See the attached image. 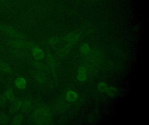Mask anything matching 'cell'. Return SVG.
<instances>
[{"label": "cell", "instance_id": "cell-1", "mask_svg": "<svg viewBox=\"0 0 149 125\" xmlns=\"http://www.w3.org/2000/svg\"><path fill=\"white\" fill-rule=\"evenodd\" d=\"M0 29L1 30L4 31L7 34H9L13 36H17V37H22L23 38V36L22 35H21L19 32L16 31L15 30L11 28V27H7V26H5V25H0Z\"/></svg>", "mask_w": 149, "mask_h": 125}, {"label": "cell", "instance_id": "cell-2", "mask_svg": "<svg viewBox=\"0 0 149 125\" xmlns=\"http://www.w3.org/2000/svg\"><path fill=\"white\" fill-rule=\"evenodd\" d=\"M87 73L86 68L84 67H79L77 72V79L79 81L83 82L87 80Z\"/></svg>", "mask_w": 149, "mask_h": 125}, {"label": "cell", "instance_id": "cell-3", "mask_svg": "<svg viewBox=\"0 0 149 125\" xmlns=\"http://www.w3.org/2000/svg\"><path fill=\"white\" fill-rule=\"evenodd\" d=\"M32 53L34 57L37 60H42L44 57V52L40 48L37 47L34 48L32 50Z\"/></svg>", "mask_w": 149, "mask_h": 125}, {"label": "cell", "instance_id": "cell-4", "mask_svg": "<svg viewBox=\"0 0 149 125\" xmlns=\"http://www.w3.org/2000/svg\"><path fill=\"white\" fill-rule=\"evenodd\" d=\"M78 94L74 91H68L66 94V99L70 102H74L78 99Z\"/></svg>", "mask_w": 149, "mask_h": 125}, {"label": "cell", "instance_id": "cell-5", "mask_svg": "<svg viewBox=\"0 0 149 125\" xmlns=\"http://www.w3.org/2000/svg\"><path fill=\"white\" fill-rule=\"evenodd\" d=\"M15 85L18 88L23 89L26 86V81L24 78L19 77L16 79L15 81Z\"/></svg>", "mask_w": 149, "mask_h": 125}, {"label": "cell", "instance_id": "cell-6", "mask_svg": "<svg viewBox=\"0 0 149 125\" xmlns=\"http://www.w3.org/2000/svg\"><path fill=\"white\" fill-rule=\"evenodd\" d=\"M105 93L111 96H115L118 93V90L116 88L108 86Z\"/></svg>", "mask_w": 149, "mask_h": 125}, {"label": "cell", "instance_id": "cell-7", "mask_svg": "<svg viewBox=\"0 0 149 125\" xmlns=\"http://www.w3.org/2000/svg\"><path fill=\"white\" fill-rule=\"evenodd\" d=\"M90 51V47L88 44H83L82 45L81 47V52L82 54H88Z\"/></svg>", "mask_w": 149, "mask_h": 125}, {"label": "cell", "instance_id": "cell-8", "mask_svg": "<svg viewBox=\"0 0 149 125\" xmlns=\"http://www.w3.org/2000/svg\"><path fill=\"white\" fill-rule=\"evenodd\" d=\"M108 85L104 82H100L98 85V89L100 92L105 93L106 89L108 87Z\"/></svg>", "mask_w": 149, "mask_h": 125}, {"label": "cell", "instance_id": "cell-9", "mask_svg": "<svg viewBox=\"0 0 149 125\" xmlns=\"http://www.w3.org/2000/svg\"><path fill=\"white\" fill-rule=\"evenodd\" d=\"M5 94H6L7 98L9 100H12L14 98L12 90H11V89H8L7 90H6V93H5Z\"/></svg>", "mask_w": 149, "mask_h": 125}]
</instances>
